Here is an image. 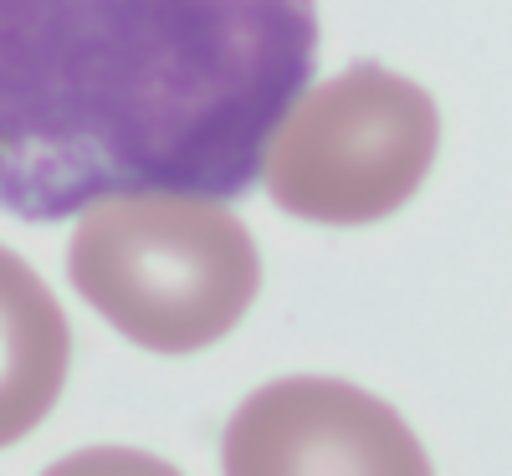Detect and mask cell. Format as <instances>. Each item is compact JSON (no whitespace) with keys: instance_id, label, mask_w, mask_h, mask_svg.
<instances>
[{"instance_id":"1","label":"cell","mask_w":512,"mask_h":476,"mask_svg":"<svg viewBox=\"0 0 512 476\" xmlns=\"http://www.w3.org/2000/svg\"><path fill=\"white\" fill-rule=\"evenodd\" d=\"M313 62L318 0H0V210L236 200Z\"/></svg>"},{"instance_id":"6","label":"cell","mask_w":512,"mask_h":476,"mask_svg":"<svg viewBox=\"0 0 512 476\" xmlns=\"http://www.w3.org/2000/svg\"><path fill=\"white\" fill-rule=\"evenodd\" d=\"M41 476H180L169 461L149 451H128V446H93V451H72L67 461L47 466Z\"/></svg>"},{"instance_id":"2","label":"cell","mask_w":512,"mask_h":476,"mask_svg":"<svg viewBox=\"0 0 512 476\" xmlns=\"http://www.w3.org/2000/svg\"><path fill=\"white\" fill-rule=\"evenodd\" d=\"M67 277L128 343L149 354H200L246 318L262 287V256L221 200L128 190L82 210Z\"/></svg>"},{"instance_id":"5","label":"cell","mask_w":512,"mask_h":476,"mask_svg":"<svg viewBox=\"0 0 512 476\" xmlns=\"http://www.w3.org/2000/svg\"><path fill=\"white\" fill-rule=\"evenodd\" d=\"M72 364V328L16 251L0 246V451L52 415Z\"/></svg>"},{"instance_id":"4","label":"cell","mask_w":512,"mask_h":476,"mask_svg":"<svg viewBox=\"0 0 512 476\" xmlns=\"http://www.w3.org/2000/svg\"><path fill=\"white\" fill-rule=\"evenodd\" d=\"M226 476H436L395 405L328 374H287L241 400L221 441Z\"/></svg>"},{"instance_id":"3","label":"cell","mask_w":512,"mask_h":476,"mask_svg":"<svg viewBox=\"0 0 512 476\" xmlns=\"http://www.w3.org/2000/svg\"><path fill=\"white\" fill-rule=\"evenodd\" d=\"M436 149L431 93L379 62H354L287 108L262 154V185L287 215L369 226L425 185Z\"/></svg>"}]
</instances>
